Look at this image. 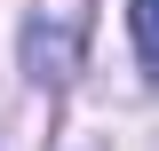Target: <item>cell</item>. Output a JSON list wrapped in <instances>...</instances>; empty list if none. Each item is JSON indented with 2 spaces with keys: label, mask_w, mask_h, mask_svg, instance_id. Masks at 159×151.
Instances as JSON below:
<instances>
[{
  "label": "cell",
  "mask_w": 159,
  "mask_h": 151,
  "mask_svg": "<svg viewBox=\"0 0 159 151\" xmlns=\"http://www.w3.org/2000/svg\"><path fill=\"white\" fill-rule=\"evenodd\" d=\"M24 72L40 80V88H64V80L80 72V16H32L24 24Z\"/></svg>",
  "instance_id": "1"
},
{
  "label": "cell",
  "mask_w": 159,
  "mask_h": 151,
  "mask_svg": "<svg viewBox=\"0 0 159 151\" xmlns=\"http://www.w3.org/2000/svg\"><path fill=\"white\" fill-rule=\"evenodd\" d=\"M127 32H135V64L159 80V0H127Z\"/></svg>",
  "instance_id": "2"
}]
</instances>
